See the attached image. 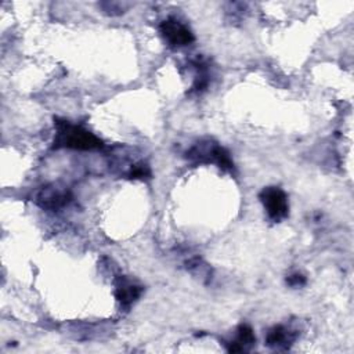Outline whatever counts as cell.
Masks as SVG:
<instances>
[{
    "mask_svg": "<svg viewBox=\"0 0 354 354\" xmlns=\"http://www.w3.org/2000/svg\"><path fill=\"white\" fill-rule=\"evenodd\" d=\"M142 288L126 277H119L115 282V297L122 307H130L141 295Z\"/></svg>",
    "mask_w": 354,
    "mask_h": 354,
    "instance_id": "obj_6",
    "label": "cell"
},
{
    "mask_svg": "<svg viewBox=\"0 0 354 354\" xmlns=\"http://www.w3.org/2000/svg\"><path fill=\"white\" fill-rule=\"evenodd\" d=\"M71 199V191L58 184L44 185L35 195V203L44 210H59L65 207Z\"/></svg>",
    "mask_w": 354,
    "mask_h": 354,
    "instance_id": "obj_3",
    "label": "cell"
},
{
    "mask_svg": "<svg viewBox=\"0 0 354 354\" xmlns=\"http://www.w3.org/2000/svg\"><path fill=\"white\" fill-rule=\"evenodd\" d=\"M259 198L267 212V216L272 221L278 223L288 216V212H289L288 196L281 188L267 187L260 192Z\"/></svg>",
    "mask_w": 354,
    "mask_h": 354,
    "instance_id": "obj_4",
    "label": "cell"
},
{
    "mask_svg": "<svg viewBox=\"0 0 354 354\" xmlns=\"http://www.w3.org/2000/svg\"><path fill=\"white\" fill-rule=\"evenodd\" d=\"M149 176H151L149 166L144 162L133 163L127 171V177H130V178H145Z\"/></svg>",
    "mask_w": 354,
    "mask_h": 354,
    "instance_id": "obj_9",
    "label": "cell"
},
{
    "mask_svg": "<svg viewBox=\"0 0 354 354\" xmlns=\"http://www.w3.org/2000/svg\"><path fill=\"white\" fill-rule=\"evenodd\" d=\"M188 159L199 163H216L223 170H234V162L228 151L212 140L195 144L188 152Z\"/></svg>",
    "mask_w": 354,
    "mask_h": 354,
    "instance_id": "obj_2",
    "label": "cell"
},
{
    "mask_svg": "<svg viewBox=\"0 0 354 354\" xmlns=\"http://www.w3.org/2000/svg\"><path fill=\"white\" fill-rule=\"evenodd\" d=\"M286 283L289 286H293V288H297V286H301L306 283V278L301 275V274H292L286 278Z\"/></svg>",
    "mask_w": 354,
    "mask_h": 354,
    "instance_id": "obj_11",
    "label": "cell"
},
{
    "mask_svg": "<svg viewBox=\"0 0 354 354\" xmlns=\"http://www.w3.org/2000/svg\"><path fill=\"white\" fill-rule=\"evenodd\" d=\"M101 7L109 15H118V14H122L124 11V8L129 7V4L127 3H115V1L109 3V1H106V3H101Z\"/></svg>",
    "mask_w": 354,
    "mask_h": 354,
    "instance_id": "obj_10",
    "label": "cell"
},
{
    "mask_svg": "<svg viewBox=\"0 0 354 354\" xmlns=\"http://www.w3.org/2000/svg\"><path fill=\"white\" fill-rule=\"evenodd\" d=\"M295 339H296V333L293 330L282 325H277L268 330L266 343L274 348H286L295 342Z\"/></svg>",
    "mask_w": 354,
    "mask_h": 354,
    "instance_id": "obj_7",
    "label": "cell"
},
{
    "mask_svg": "<svg viewBox=\"0 0 354 354\" xmlns=\"http://www.w3.org/2000/svg\"><path fill=\"white\" fill-rule=\"evenodd\" d=\"M55 138H54V147L55 148H69V149H80V151H88V149H98L102 147V141L90 133L88 130L71 124L66 120L57 119L55 122Z\"/></svg>",
    "mask_w": 354,
    "mask_h": 354,
    "instance_id": "obj_1",
    "label": "cell"
},
{
    "mask_svg": "<svg viewBox=\"0 0 354 354\" xmlns=\"http://www.w3.org/2000/svg\"><path fill=\"white\" fill-rule=\"evenodd\" d=\"M254 342H256V337H254L252 328L249 325H239L236 329V339L230 342L228 351H231V353L245 351Z\"/></svg>",
    "mask_w": 354,
    "mask_h": 354,
    "instance_id": "obj_8",
    "label": "cell"
},
{
    "mask_svg": "<svg viewBox=\"0 0 354 354\" xmlns=\"http://www.w3.org/2000/svg\"><path fill=\"white\" fill-rule=\"evenodd\" d=\"M160 33L171 47L188 46L194 41V35L183 22L176 18H167L160 24Z\"/></svg>",
    "mask_w": 354,
    "mask_h": 354,
    "instance_id": "obj_5",
    "label": "cell"
}]
</instances>
